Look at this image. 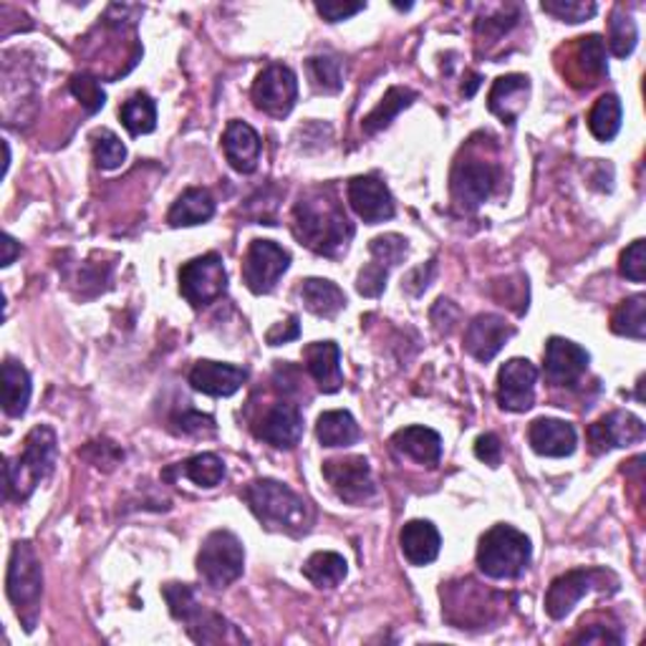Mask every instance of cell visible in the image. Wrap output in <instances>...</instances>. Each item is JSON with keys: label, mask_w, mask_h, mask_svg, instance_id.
Segmentation results:
<instances>
[{"label": "cell", "mask_w": 646, "mask_h": 646, "mask_svg": "<svg viewBox=\"0 0 646 646\" xmlns=\"http://www.w3.org/2000/svg\"><path fill=\"white\" fill-rule=\"evenodd\" d=\"M294 232L313 253L338 258L349 248V240L354 238V225L349 223L344 207L338 205L334 195L316 190L296 202Z\"/></svg>", "instance_id": "1"}, {"label": "cell", "mask_w": 646, "mask_h": 646, "mask_svg": "<svg viewBox=\"0 0 646 646\" xmlns=\"http://www.w3.org/2000/svg\"><path fill=\"white\" fill-rule=\"evenodd\" d=\"M250 513L255 515L268 530L288 533V536H301L309 530L311 513L309 503L278 480L261 478L253 480L242 490Z\"/></svg>", "instance_id": "2"}, {"label": "cell", "mask_w": 646, "mask_h": 646, "mask_svg": "<svg viewBox=\"0 0 646 646\" xmlns=\"http://www.w3.org/2000/svg\"><path fill=\"white\" fill-rule=\"evenodd\" d=\"M56 444V432L46 424H38L26 434L21 455L5 459V500L23 503L34 495L38 484L53 472L59 450Z\"/></svg>", "instance_id": "3"}, {"label": "cell", "mask_w": 646, "mask_h": 646, "mask_svg": "<svg viewBox=\"0 0 646 646\" xmlns=\"http://www.w3.org/2000/svg\"><path fill=\"white\" fill-rule=\"evenodd\" d=\"M5 594L8 601L13 603V611L21 619L23 629L34 632L40 613V599H44V571H40L36 548L28 540H19L11 548L5 573Z\"/></svg>", "instance_id": "4"}, {"label": "cell", "mask_w": 646, "mask_h": 646, "mask_svg": "<svg viewBox=\"0 0 646 646\" xmlns=\"http://www.w3.org/2000/svg\"><path fill=\"white\" fill-rule=\"evenodd\" d=\"M165 599L169 606V613L177 621H182L188 626V634L192 642L198 644H246L248 639L242 636L228 619L220 613L205 609L198 601V594L192 591L188 584H167L165 586Z\"/></svg>", "instance_id": "5"}, {"label": "cell", "mask_w": 646, "mask_h": 646, "mask_svg": "<svg viewBox=\"0 0 646 646\" xmlns=\"http://www.w3.org/2000/svg\"><path fill=\"white\" fill-rule=\"evenodd\" d=\"M533 548L525 533L513 525H492L478 546V565L488 578L513 581L528 571Z\"/></svg>", "instance_id": "6"}, {"label": "cell", "mask_w": 646, "mask_h": 646, "mask_svg": "<svg viewBox=\"0 0 646 646\" xmlns=\"http://www.w3.org/2000/svg\"><path fill=\"white\" fill-rule=\"evenodd\" d=\"M246 551L236 533L213 530L198 553V573L210 588H228L242 576Z\"/></svg>", "instance_id": "7"}, {"label": "cell", "mask_w": 646, "mask_h": 646, "mask_svg": "<svg viewBox=\"0 0 646 646\" xmlns=\"http://www.w3.org/2000/svg\"><path fill=\"white\" fill-rule=\"evenodd\" d=\"M619 588V578L606 569H573L563 573L551 584L546 594V611L551 619H565L584 596L594 591L613 594Z\"/></svg>", "instance_id": "8"}, {"label": "cell", "mask_w": 646, "mask_h": 646, "mask_svg": "<svg viewBox=\"0 0 646 646\" xmlns=\"http://www.w3.org/2000/svg\"><path fill=\"white\" fill-rule=\"evenodd\" d=\"M225 290H228V271L217 253L192 258L180 268V294L192 309L215 303L225 296Z\"/></svg>", "instance_id": "9"}, {"label": "cell", "mask_w": 646, "mask_h": 646, "mask_svg": "<svg viewBox=\"0 0 646 646\" xmlns=\"http://www.w3.org/2000/svg\"><path fill=\"white\" fill-rule=\"evenodd\" d=\"M290 268V253L273 240H253L242 258V283L250 294L265 296Z\"/></svg>", "instance_id": "10"}, {"label": "cell", "mask_w": 646, "mask_h": 646, "mask_svg": "<svg viewBox=\"0 0 646 646\" xmlns=\"http://www.w3.org/2000/svg\"><path fill=\"white\" fill-rule=\"evenodd\" d=\"M323 478L331 484L344 503L363 505L376 495V484L371 478V465L367 457L349 455L338 459H326L323 463Z\"/></svg>", "instance_id": "11"}, {"label": "cell", "mask_w": 646, "mask_h": 646, "mask_svg": "<svg viewBox=\"0 0 646 646\" xmlns=\"http://www.w3.org/2000/svg\"><path fill=\"white\" fill-rule=\"evenodd\" d=\"M298 99V79L288 67L273 63L261 71L253 84V104L263 115L273 119H286L296 107Z\"/></svg>", "instance_id": "12"}, {"label": "cell", "mask_w": 646, "mask_h": 646, "mask_svg": "<svg viewBox=\"0 0 646 646\" xmlns=\"http://www.w3.org/2000/svg\"><path fill=\"white\" fill-rule=\"evenodd\" d=\"M498 182V169L490 165V162L482 159H465L457 162L455 169H452V200L457 202V207L467 210V213H475L484 200L492 195Z\"/></svg>", "instance_id": "13"}, {"label": "cell", "mask_w": 646, "mask_h": 646, "mask_svg": "<svg viewBox=\"0 0 646 646\" xmlns=\"http://www.w3.org/2000/svg\"><path fill=\"white\" fill-rule=\"evenodd\" d=\"M536 363L521 357L505 361L498 374V404L505 411H528L536 404Z\"/></svg>", "instance_id": "14"}, {"label": "cell", "mask_w": 646, "mask_h": 646, "mask_svg": "<svg viewBox=\"0 0 646 646\" xmlns=\"http://www.w3.org/2000/svg\"><path fill=\"white\" fill-rule=\"evenodd\" d=\"M646 434L644 422L632 411H609L601 419L588 427V444H591L594 455H603V452L619 450V447H632L639 444Z\"/></svg>", "instance_id": "15"}, {"label": "cell", "mask_w": 646, "mask_h": 646, "mask_svg": "<svg viewBox=\"0 0 646 646\" xmlns=\"http://www.w3.org/2000/svg\"><path fill=\"white\" fill-rule=\"evenodd\" d=\"M349 205L367 225H379L394 217V198L376 175H359L349 182Z\"/></svg>", "instance_id": "16"}, {"label": "cell", "mask_w": 646, "mask_h": 646, "mask_svg": "<svg viewBox=\"0 0 646 646\" xmlns=\"http://www.w3.org/2000/svg\"><path fill=\"white\" fill-rule=\"evenodd\" d=\"M588 357L586 349H581L578 344L569 342V338L551 336L546 344L543 354V371L548 384L553 386H573L581 376L586 374L588 369Z\"/></svg>", "instance_id": "17"}, {"label": "cell", "mask_w": 646, "mask_h": 646, "mask_svg": "<svg viewBox=\"0 0 646 646\" xmlns=\"http://www.w3.org/2000/svg\"><path fill=\"white\" fill-rule=\"evenodd\" d=\"M515 336V326H511L498 313H480L470 321L465 331V349L470 357L482 363L492 361L500 354V349Z\"/></svg>", "instance_id": "18"}, {"label": "cell", "mask_w": 646, "mask_h": 646, "mask_svg": "<svg viewBox=\"0 0 646 646\" xmlns=\"http://www.w3.org/2000/svg\"><path fill=\"white\" fill-rule=\"evenodd\" d=\"M255 438L276 450H294L303 438V415L296 404L278 402L255 427Z\"/></svg>", "instance_id": "19"}, {"label": "cell", "mask_w": 646, "mask_h": 646, "mask_svg": "<svg viewBox=\"0 0 646 646\" xmlns=\"http://www.w3.org/2000/svg\"><path fill=\"white\" fill-rule=\"evenodd\" d=\"M188 379L192 390L207 394V397H232L248 382V369L202 359L190 369Z\"/></svg>", "instance_id": "20"}, {"label": "cell", "mask_w": 646, "mask_h": 646, "mask_svg": "<svg viewBox=\"0 0 646 646\" xmlns=\"http://www.w3.org/2000/svg\"><path fill=\"white\" fill-rule=\"evenodd\" d=\"M261 136L250 124L240 119H232L225 127L223 134V152L225 159L230 162V167L240 175H253L258 169V159H261Z\"/></svg>", "instance_id": "21"}, {"label": "cell", "mask_w": 646, "mask_h": 646, "mask_svg": "<svg viewBox=\"0 0 646 646\" xmlns=\"http://www.w3.org/2000/svg\"><path fill=\"white\" fill-rule=\"evenodd\" d=\"M303 361L309 374L316 379L323 394H334L344 386L342 349L336 342H313L303 349Z\"/></svg>", "instance_id": "22"}, {"label": "cell", "mask_w": 646, "mask_h": 646, "mask_svg": "<svg viewBox=\"0 0 646 646\" xmlns=\"http://www.w3.org/2000/svg\"><path fill=\"white\" fill-rule=\"evenodd\" d=\"M528 442L533 452H538L543 457H569L576 450L578 438L573 424L563 422V419L540 417L530 424Z\"/></svg>", "instance_id": "23"}, {"label": "cell", "mask_w": 646, "mask_h": 646, "mask_svg": "<svg viewBox=\"0 0 646 646\" xmlns=\"http://www.w3.org/2000/svg\"><path fill=\"white\" fill-rule=\"evenodd\" d=\"M528 96H530L528 76H521V74L500 76L490 88L488 107L492 115L503 119L505 124H515L521 117V111L525 109V104H528Z\"/></svg>", "instance_id": "24"}, {"label": "cell", "mask_w": 646, "mask_h": 646, "mask_svg": "<svg viewBox=\"0 0 646 646\" xmlns=\"http://www.w3.org/2000/svg\"><path fill=\"white\" fill-rule=\"evenodd\" d=\"M399 548L411 565H430L442 548L440 530L430 521H409L399 533Z\"/></svg>", "instance_id": "25"}, {"label": "cell", "mask_w": 646, "mask_h": 646, "mask_svg": "<svg viewBox=\"0 0 646 646\" xmlns=\"http://www.w3.org/2000/svg\"><path fill=\"white\" fill-rule=\"evenodd\" d=\"M392 444L399 455L415 459L419 465L434 467L442 459V438L430 427H402L394 432Z\"/></svg>", "instance_id": "26"}, {"label": "cell", "mask_w": 646, "mask_h": 646, "mask_svg": "<svg viewBox=\"0 0 646 646\" xmlns=\"http://www.w3.org/2000/svg\"><path fill=\"white\" fill-rule=\"evenodd\" d=\"M215 215V200L207 190L190 188L184 190L167 213V223L172 228H192V225L207 223Z\"/></svg>", "instance_id": "27"}, {"label": "cell", "mask_w": 646, "mask_h": 646, "mask_svg": "<svg viewBox=\"0 0 646 646\" xmlns=\"http://www.w3.org/2000/svg\"><path fill=\"white\" fill-rule=\"evenodd\" d=\"M301 298L313 316L334 319L346 309L344 290L326 278H306L301 286Z\"/></svg>", "instance_id": "28"}, {"label": "cell", "mask_w": 646, "mask_h": 646, "mask_svg": "<svg viewBox=\"0 0 646 646\" xmlns=\"http://www.w3.org/2000/svg\"><path fill=\"white\" fill-rule=\"evenodd\" d=\"M31 392H34V384H31V374L23 363L5 359L3 361V409L8 417H23L28 409Z\"/></svg>", "instance_id": "29"}, {"label": "cell", "mask_w": 646, "mask_h": 646, "mask_svg": "<svg viewBox=\"0 0 646 646\" xmlns=\"http://www.w3.org/2000/svg\"><path fill=\"white\" fill-rule=\"evenodd\" d=\"M316 438L323 447H349V444L359 442L361 432L357 419L351 417V411L334 409L323 411L316 422Z\"/></svg>", "instance_id": "30"}, {"label": "cell", "mask_w": 646, "mask_h": 646, "mask_svg": "<svg viewBox=\"0 0 646 646\" xmlns=\"http://www.w3.org/2000/svg\"><path fill=\"white\" fill-rule=\"evenodd\" d=\"M415 101H417V94L411 92V88H407V86H392L390 92L384 94V99L376 104V109L371 111V115L361 121L363 132H367V134L382 132V129H386V127L392 124L394 119H397L399 111L411 107V104H415Z\"/></svg>", "instance_id": "31"}, {"label": "cell", "mask_w": 646, "mask_h": 646, "mask_svg": "<svg viewBox=\"0 0 646 646\" xmlns=\"http://www.w3.org/2000/svg\"><path fill=\"white\" fill-rule=\"evenodd\" d=\"M349 573V563L342 553L319 551L303 565V576L316 588H336Z\"/></svg>", "instance_id": "32"}, {"label": "cell", "mask_w": 646, "mask_h": 646, "mask_svg": "<svg viewBox=\"0 0 646 646\" xmlns=\"http://www.w3.org/2000/svg\"><path fill=\"white\" fill-rule=\"evenodd\" d=\"M611 331L617 336L644 342L646 338V296L636 294L619 303V309L611 316Z\"/></svg>", "instance_id": "33"}, {"label": "cell", "mask_w": 646, "mask_h": 646, "mask_svg": "<svg viewBox=\"0 0 646 646\" xmlns=\"http://www.w3.org/2000/svg\"><path fill=\"white\" fill-rule=\"evenodd\" d=\"M573 67L578 69L581 79H588V86L609 74V69H606V46L601 36L591 34L578 38L576 51H573Z\"/></svg>", "instance_id": "34"}, {"label": "cell", "mask_w": 646, "mask_h": 646, "mask_svg": "<svg viewBox=\"0 0 646 646\" xmlns=\"http://www.w3.org/2000/svg\"><path fill=\"white\" fill-rule=\"evenodd\" d=\"M121 124L127 127V132L132 136L152 134L157 129V107L149 99V94H134L132 99H127L119 109Z\"/></svg>", "instance_id": "35"}, {"label": "cell", "mask_w": 646, "mask_h": 646, "mask_svg": "<svg viewBox=\"0 0 646 646\" xmlns=\"http://www.w3.org/2000/svg\"><path fill=\"white\" fill-rule=\"evenodd\" d=\"M588 129L599 142H611L621 129V101L619 96L603 94L594 104L591 115H588Z\"/></svg>", "instance_id": "36"}, {"label": "cell", "mask_w": 646, "mask_h": 646, "mask_svg": "<svg viewBox=\"0 0 646 646\" xmlns=\"http://www.w3.org/2000/svg\"><path fill=\"white\" fill-rule=\"evenodd\" d=\"M180 472L188 480L195 482L198 488L213 490L225 478V463L217 455H213V452H200V455L184 459L180 465Z\"/></svg>", "instance_id": "37"}, {"label": "cell", "mask_w": 646, "mask_h": 646, "mask_svg": "<svg viewBox=\"0 0 646 646\" xmlns=\"http://www.w3.org/2000/svg\"><path fill=\"white\" fill-rule=\"evenodd\" d=\"M636 40H639V31H636V23L632 15L621 13L619 8L611 13L609 21V48L617 59H626L632 56L636 48Z\"/></svg>", "instance_id": "38"}, {"label": "cell", "mask_w": 646, "mask_h": 646, "mask_svg": "<svg viewBox=\"0 0 646 646\" xmlns=\"http://www.w3.org/2000/svg\"><path fill=\"white\" fill-rule=\"evenodd\" d=\"M309 76L323 94H338L344 88V69L336 56H313L309 59Z\"/></svg>", "instance_id": "39"}, {"label": "cell", "mask_w": 646, "mask_h": 646, "mask_svg": "<svg viewBox=\"0 0 646 646\" xmlns=\"http://www.w3.org/2000/svg\"><path fill=\"white\" fill-rule=\"evenodd\" d=\"M369 253L374 258V263L384 265L386 271L394 268V265L404 263V258L409 253V240L397 236V232H390V236H379L369 242Z\"/></svg>", "instance_id": "40"}, {"label": "cell", "mask_w": 646, "mask_h": 646, "mask_svg": "<svg viewBox=\"0 0 646 646\" xmlns=\"http://www.w3.org/2000/svg\"><path fill=\"white\" fill-rule=\"evenodd\" d=\"M127 159V147L121 144L119 136L109 129L94 134V162L101 169H119Z\"/></svg>", "instance_id": "41"}, {"label": "cell", "mask_w": 646, "mask_h": 646, "mask_svg": "<svg viewBox=\"0 0 646 646\" xmlns=\"http://www.w3.org/2000/svg\"><path fill=\"white\" fill-rule=\"evenodd\" d=\"M540 8H543V13L555 15L563 23H584L599 11V5L591 0H546Z\"/></svg>", "instance_id": "42"}, {"label": "cell", "mask_w": 646, "mask_h": 646, "mask_svg": "<svg viewBox=\"0 0 646 646\" xmlns=\"http://www.w3.org/2000/svg\"><path fill=\"white\" fill-rule=\"evenodd\" d=\"M71 94L76 96L88 115H96L107 104V94H104L101 84L88 74H76L71 79Z\"/></svg>", "instance_id": "43"}, {"label": "cell", "mask_w": 646, "mask_h": 646, "mask_svg": "<svg viewBox=\"0 0 646 646\" xmlns=\"http://www.w3.org/2000/svg\"><path fill=\"white\" fill-rule=\"evenodd\" d=\"M621 276L629 278L632 283H644L646 278V242L644 240H634L624 253H621V263H619Z\"/></svg>", "instance_id": "44"}, {"label": "cell", "mask_w": 646, "mask_h": 646, "mask_svg": "<svg viewBox=\"0 0 646 646\" xmlns=\"http://www.w3.org/2000/svg\"><path fill=\"white\" fill-rule=\"evenodd\" d=\"M386 276H390V271L384 268V265H379L371 261L367 268H361L359 273V280H357V290L361 296L367 298H376L384 294L386 288Z\"/></svg>", "instance_id": "45"}, {"label": "cell", "mask_w": 646, "mask_h": 646, "mask_svg": "<svg viewBox=\"0 0 646 646\" xmlns=\"http://www.w3.org/2000/svg\"><path fill=\"white\" fill-rule=\"evenodd\" d=\"M573 644H624V634L619 632V626H609V624H591V626H584L581 632L571 639Z\"/></svg>", "instance_id": "46"}, {"label": "cell", "mask_w": 646, "mask_h": 646, "mask_svg": "<svg viewBox=\"0 0 646 646\" xmlns=\"http://www.w3.org/2000/svg\"><path fill=\"white\" fill-rule=\"evenodd\" d=\"M475 455H478V459H482L484 465L490 467H498L500 463H503V444H500L498 434H480L478 442H475Z\"/></svg>", "instance_id": "47"}, {"label": "cell", "mask_w": 646, "mask_h": 646, "mask_svg": "<svg viewBox=\"0 0 646 646\" xmlns=\"http://www.w3.org/2000/svg\"><path fill=\"white\" fill-rule=\"evenodd\" d=\"M177 430L182 434H213L215 432V419L200 411H188V415L175 419Z\"/></svg>", "instance_id": "48"}, {"label": "cell", "mask_w": 646, "mask_h": 646, "mask_svg": "<svg viewBox=\"0 0 646 646\" xmlns=\"http://www.w3.org/2000/svg\"><path fill=\"white\" fill-rule=\"evenodd\" d=\"M367 3H316V11L321 19H326L328 23H338L351 19V15L361 13Z\"/></svg>", "instance_id": "49"}, {"label": "cell", "mask_w": 646, "mask_h": 646, "mask_svg": "<svg viewBox=\"0 0 646 646\" xmlns=\"http://www.w3.org/2000/svg\"><path fill=\"white\" fill-rule=\"evenodd\" d=\"M301 336V326H298V316H290L286 323H276V326L268 328V334H265V342L271 346H280V344H288V342H296V338Z\"/></svg>", "instance_id": "50"}, {"label": "cell", "mask_w": 646, "mask_h": 646, "mask_svg": "<svg viewBox=\"0 0 646 646\" xmlns=\"http://www.w3.org/2000/svg\"><path fill=\"white\" fill-rule=\"evenodd\" d=\"M19 255H21V242L5 232V236H3V263H0V265L8 268V265H11Z\"/></svg>", "instance_id": "51"}, {"label": "cell", "mask_w": 646, "mask_h": 646, "mask_svg": "<svg viewBox=\"0 0 646 646\" xmlns=\"http://www.w3.org/2000/svg\"><path fill=\"white\" fill-rule=\"evenodd\" d=\"M467 79H470V81H467V88H463V94L467 96V99H470V96H472L475 92H478V86H480V81H482V79H480L478 74H467Z\"/></svg>", "instance_id": "52"}]
</instances>
